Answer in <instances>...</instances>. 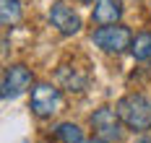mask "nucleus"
Masks as SVG:
<instances>
[{
    "instance_id": "12",
    "label": "nucleus",
    "mask_w": 151,
    "mask_h": 143,
    "mask_svg": "<svg viewBox=\"0 0 151 143\" xmlns=\"http://www.w3.org/2000/svg\"><path fill=\"white\" fill-rule=\"evenodd\" d=\"M133 143H151V135H141L138 141H133Z\"/></svg>"
},
{
    "instance_id": "5",
    "label": "nucleus",
    "mask_w": 151,
    "mask_h": 143,
    "mask_svg": "<svg viewBox=\"0 0 151 143\" xmlns=\"http://www.w3.org/2000/svg\"><path fill=\"white\" fill-rule=\"evenodd\" d=\"M31 86H34L31 68L16 63V65H8L3 73V91L0 94H3V99H18L21 94L31 91Z\"/></svg>"
},
{
    "instance_id": "10",
    "label": "nucleus",
    "mask_w": 151,
    "mask_h": 143,
    "mask_svg": "<svg viewBox=\"0 0 151 143\" xmlns=\"http://www.w3.org/2000/svg\"><path fill=\"white\" fill-rule=\"evenodd\" d=\"M130 55H133V60H138V63H149V60H151V31H149V29L133 34Z\"/></svg>"
},
{
    "instance_id": "2",
    "label": "nucleus",
    "mask_w": 151,
    "mask_h": 143,
    "mask_svg": "<svg viewBox=\"0 0 151 143\" xmlns=\"http://www.w3.org/2000/svg\"><path fill=\"white\" fill-rule=\"evenodd\" d=\"M29 109L34 112V117L39 120H50L63 109V91L50 83V81H37L31 86V99H29Z\"/></svg>"
},
{
    "instance_id": "9",
    "label": "nucleus",
    "mask_w": 151,
    "mask_h": 143,
    "mask_svg": "<svg viewBox=\"0 0 151 143\" xmlns=\"http://www.w3.org/2000/svg\"><path fill=\"white\" fill-rule=\"evenodd\" d=\"M52 141L55 143H83V130L76 122H58L52 127Z\"/></svg>"
},
{
    "instance_id": "4",
    "label": "nucleus",
    "mask_w": 151,
    "mask_h": 143,
    "mask_svg": "<svg viewBox=\"0 0 151 143\" xmlns=\"http://www.w3.org/2000/svg\"><path fill=\"white\" fill-rule=\"evenodd\" d=\"M89 125L91 130H94V135L96 138H104V141L109 143H117L122 138V120L120 114H117V109H112V107H99V109L91 112L89 117Z\"/></svg>"
},
{
    "instance_id": "15",
    "label": "nucleus",
    "mask_w": 151,
    "mask_h": 143,
    "mask_svg": "<svg viewBox=\"0 0 151 143\" xmlns=\"http://www.w3.org/2000/svg\"><path fill=\"white\" fill-rule=\"evenodd\" d=\"M83 3H94V0H83Z\"/></svg>"
},
{
    "instance_id": "11",
    "label": "nucleus",
    "mask_w": 151,
    "mask_h": 143,
    "mask_svg": "<svg viewBox=\"0 0 151 143\" xmlns=\"http://www.w3.org/2000/svg\"><path fill=\"white\" fill-rule=\"evenodd\" d=\"M21 0H0V24L5 29L16 26L21 21Z\"/></svg>"
},
{
    "instance_id": "3",
    "label": "nucleus",
    "mask_w": 151,
    "mask_h": 143,
    "mask_svg": "<svg viewBox=\"0 0 151 143\" xmlns=\"http://www.w3.org/2000/svg\"><path fill=\"white\" fill-rule=\"evenodd\" d=\"M91 42L107 55H122V52H130L133 31L125 24H107L91 31Z\"/></svg>"
},
{
    "instance_id": "7",
    "label": "nucleus",
    "mask_w": 151,
    "mask_h": 143,
    "mask_svg": "<svg viewBox=\"0 0 151 143\" xmlns=\"http://www.w3.org/2000/svg\"><path fill=\"white\" fill-rule=\"evenodd\" d=\"M122 5L120 0H94L91 3V24L107 26V24H120Z\"/></svg>"
},
{
    "instance_id": "14",
    "label": "nucleus",
    "mask_w": 151,
    "mask_h": 143,
    "mask_svg": "<svg viewBox=\"0 0 151 143\" xmlns=\"http://www.w3.org/2000/svg\"><path fill=\"white\" fill-rule=\"evenodd\" d=\"M149 73H151V60H149Z\"/></svg>"
},
{
    "instance_id": "13",
    "label": "nucleus",
    "mask_w": 151,
    "mask_h": 143,
    "mask_svg": "<svg viewBox=\"0 0 151 143\" xmlns=\"http://www.w3.org/2000/svg\"><path fill=\"white\" fill-rule=\"evenodd\" d=\"M83 143H109V141H104V138H96V135H94L91 141H83Z\"/></svg>"
},
{
    "instance_id": "1",
    "label": "nucleus",
    "mask_w": 151,
    "mask_h": 143,
    "mask_svg": "<svg viewBox=\"0 0 151 143\" xmlns=\"http://www.w3.org/2000/svg\"><path fill=\"white\" fill-rule=\"evenodd\" d=\"M115 109L128 130H133V133L151 130V96L141 94V91H130L115 104Z\"/></svg>"
},
{
    "instance_id": "8",
    "label": "nucleus",
    "mask_w": 151,
    "mask_h": 143,
    "mask_svg": "<svg viewBox=\"0 0 151 143\" xmlns=\"http://www.w3.org/2000/svg\"><path fill=\"white\" fill-rule=\"evenodd\" d=\"M58 81H60V86L65 91H76V94L86 91V86H89V76L81 68H73V73H68V68L63 65L60 70H58Z\"/></svg>"
},
{
    "instance_id": "6",
    "label": "nucleus",
    "mask_w": 151,
    "mask_h": 143,
    "mask_svg": "<svg viewBox=\"0 0 151 143\" xmlns=\"http://www.w3.org/2000/svg\"><path fill=\"white\" fill-rule=\"evenodd\" d=\"M50 24L63 36H73V34L81 31V16L68 3H52V8H50Z\"/></svg>"
}]
</instances>
